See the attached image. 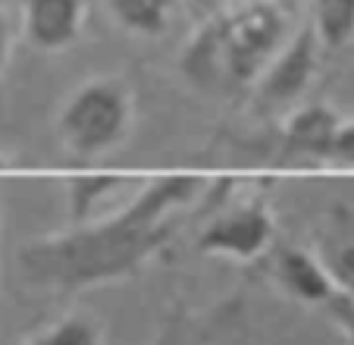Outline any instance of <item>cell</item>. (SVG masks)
<instances>
[{"label": "cell", "instance_id": "obj_8", "mask_svg": "<svg viewBox=\"0 0 354 345\" xmlns=\"http://www.w3.org/2000/svg\"><path fill=\"white\" fill-rule=\"evenodd\" d=\"M342 116L329 104H298L282 123V148L292 157L333 163Z\"/></svg>", "mask_w": 354, "mask_h": 345}, {"label": "cell", "instance_id": "obj_9", "mask_svg": "<svg viewBox=\"0 0 354 345\" xmlns=\"http://www.w3.org/2000/svg\"><path fill=\"white\" fill-rule=\"evenodd\" d=\"M107 13L122 32L135 38H160L179 10V0H104Z\"/></svg>", "mask_w": 354, "mask_h": 345}, {"label": "cell", "instance_id": "obj_5", "mask_svg": "<svg viewBox=\"0 0 354 345\" xmlns=\"http://www.w3.org/2000/svg\"><path fill=\"white\" fill-rule=\"evenodd\" d=\"M320 51H323V44L310 26L301 28V32H292L286 47L276 53V60L270 63L267 73L254 85L261 110H267V113L295 110L317 79Z\"/></svg>", "mask_w": 354, "mask_h": 345}, {"label": "cell", "instance_id": "obj_13", "mask_svg": "<svg viewBox=\"0 0 354 345\" xmlns=\"http://www.w3.org/2000/svg\"><path fill=\"white\" fill-rule=\"evenodd\" d=\"M326 264H329V270H333L339 289H345L348 295H354V245L339 248V251H335Z\"/></svg>", "mask_w": 354, "mask_h": 345}, {"label": "cell", "instance_id": "obj_1", "mask_svg": "<svg viewBox=\"0 0 354 345\" xmlns=\"http://www.w3.org/2000/svg\"><path fill=\"white\" fill-rule=\"evenodd\" d=\"M201 188L194 176H160L107 217L26 242L22 279L54 292H85L132 276L173 239L176 217L198 201Z\"/></svg>", "mask_w": 354, "mask_h": 345}, {"label": "cell", "instance_id": "obj_14", "mask_svg": "<svg viewBox=\"0 0 354 345\" xmlns=\"http://www.w3.org/2000/svg\"><path fill=\"white\" fill-rule=\"evenodd\" d=\"M333 163L342 166H354V120H345L335 139V151H333Z\"/></svg>", "mask_w": 354, "mask_h": 345}, {"label": "cell", "instance_id": "obj_4", "mask_svg": "<svg viewBox=\"0 0 354 345\" xmlns=\"http://www.w3.org/2000/svg\"><path fill=\"white\" fill-rule=\"evenodd\" d=\"M276 236L273 211L263 198H248L220 211L198 236V251L229 260H254L270 251Z\"/></svg>", "mask_w": 354, "mask_h": 345}, {"label": "cell", "instance_id": "obj_16", "mask_svg": "<svg viewBox=\"0 0 354 345\" xmlns=\"http://www.w3.org/2000/svg\"><path fill=\"white\" fill-rule=\"evenodd\" d=\"M3 166H7V160H3V157H0V170H3Z\"/></svg>", "mask_w": 354, "mask_h": 345}, {"label": "cell", "instance_id": "obj_15", "mask_svg": "<svg viewBox=\"0 0 354 345\" xmlns=\"http://www.w3.org/2000/svg\"><path fill=\"white\" fill-rule=\"evenodd\" d=\"M10 57H13V32H10V19L0 7V82H3V73L10 67Z\"/></svg>", "mask_w": 354, "mask_h": 345}, {"label": "cell", "instance_id": "obj_2", "mask_svg": "<svg viewBox=\"0 0 354 345\" xmlns=\"http://www.w3.org/2000/svg\"><path fill=\"white\" fill-rule=\"evenodd\" d=\"M288 38V16L276 0H245L207 19L188 38L179 53V69L204 91L254 88Z\"/></svg>", "mask_w": 354, "mask_h": 345}, {"label": "cell", "instance_id": "obj_7", "mask_svg": "<svg viewBox=\"0 0 354 345\" xmlns=\"http://www.w3.org/2000/svg\"><path fill=\"white\" fill-rule=\"evenodd\" d=\"M270 270H273V283L279 285L282 295L308 308H323L339 292V283H335L329 264L304 248H279L270 260Z\"/></svg>", "mask_w": 354, "mask_h": 345}, {"label": "cell", "instance_id": "obj_11", "mask_svg": "<svg viewBox=\"0 0 354 345\" xmlns=\"http://www.w3.org/2000/svg\"><path fill=\"white\" fill-rule=\"evenodd\" d=\"M22 345H104L97 324L85 314H69V317L57 320V324L44 326L41 333H35L32 339H26Z\"/></svg>", "mask_w": 354, "mask_h": 345}, {"label": "cell", "instance_id": "obj_10", "mask_svg": "<svg viewBox=\"0 0 354 345\" xmlns=\"http://www.w3.org/2000/svg\"><path fill=\"white\" fill-rule=\"evenodd\" d=\"M314 19L310 28L317 32L323 47L342 51L354 41V0H310Z\"/></svg>", "mask_w": 354, "mask_h": 345}, {"label": "cell", "instance_id": "obj_12", "mask_svg": "<svg viewBox=\"0 0 354 345\" xmlns=\"http://www.w3.org/2000/svg\"><path fill=\"white\" fill-rule=\"evenodd\" d=\"M323 311H326L329 320H333V324L354 342V295H348L345 289H339V292L323 305Z\"/></svg>", "mask_w": 354, "mask_h": 345}, {"label": "cell", "instance_id": "obj_6", "mask_svg": "<svg viewBox=\"0 0 354 345\" xmlns=\"http://www.w3.org/2000/svg\"><path fill=\"white\" fill-rule=\"evenodd\" d=\"M88 26L85 0H26L22 32L41 53H63L82 38Z\"/></svg>", "mask_w": 354, "mask_h": 345}, {"label": "cell", "instance_id": "obj_3", "mask_svg": "<svg viewBox=\"0 0 354 345\" xmlns=\"http://www.w3.org/2000/svg\"><path fill=\"white\" fill-rule=\"evenodd\" d=\"M135 94L116 76H94L66 94L57 113V139L79 163L113 154L132 135Z\"/></svg>", "mask_w": 354, "mask_h": 345}]
</instances>
